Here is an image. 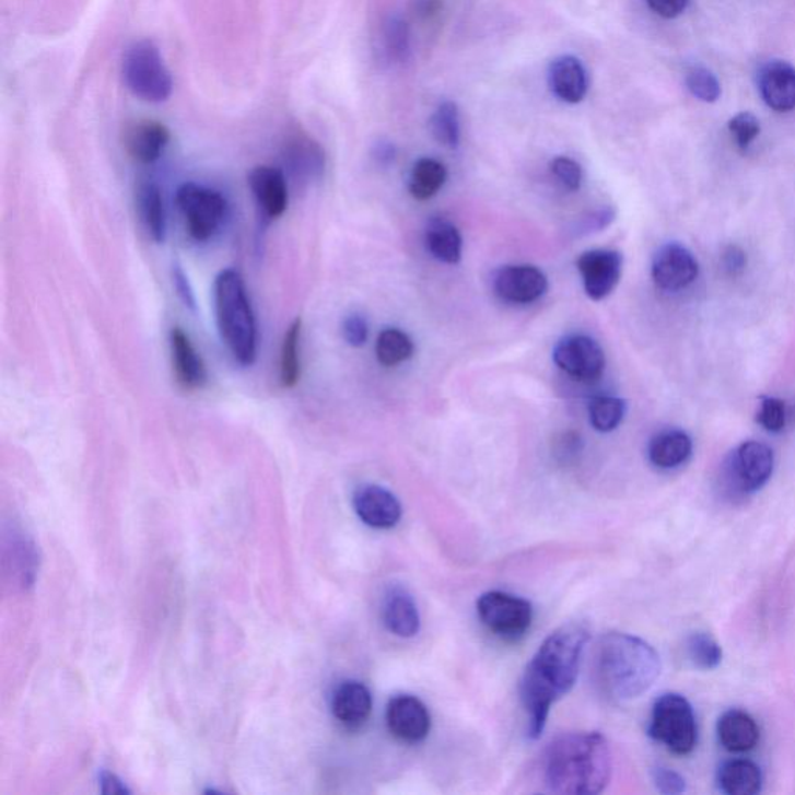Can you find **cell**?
<instances>
[{"label":"cell","mask_w":795,"mask_h":795,"mask_svg":"<svg viewBox=\"0 0 795 795\" xmlns=\"http://www.w3.org/2000/svg\"><path fill=\"white\" fill-rule=\"evenodd\" d=\"M589 639L586 624L571 621L553 631L536 651L521 682V698L528 715V737H541L550 709L575 686Z\"/></svg>","instance_id":"obj_1"},{"label":"cell","mask_w":795,"mask_h":795,"mask_svg":"<svg viewBox=\"0 0 795 795\" xmlns=\"http://www.w3.org/2000/svg\"><path fill=\"white\" fill-rule=\"evenodd\" d=\"M542 775L550 793H603L612 775V757L608 741L598 732H576L554 739L543 756Z\"/></svg>","instance_id":"obj_2"},{"label":"cell","mask_w":795,"mask_h":795,"mask_svg":"<svg viewBox=\"0 0 795 795\" xmlns=\"http://www.w3.org/2000/svg\"><path fill=\"white\" fill-rule=\"evenodd\" d=\"M660 671L657 651L635 635L609 632L595 648V680L603 693L613 701L642 697L659 679Z\"/></svg>","instance_id":"obj_3"},{"label":"cell","mask_w":795,"mask_h":795,"mask_svg":"<svg viewBox=\"0 0 795 795\" xmlns=\"http://www.w3.org/2000/svg\"><path fill=\"white\" fill-rule=\"evenodd\" d=\"M214 313L221 339L244 367L257 360V321L242 273L225 269L214 280Z\"/></svg>","instance_id":"obj_4"},{"label":"cell","mask_w":795,"mask_h":795,"mask_svg":"<svg viewBox=\"0 0 795 795\" xmlns=\"http://www.w3.org/2000/svg\"><path fill=\"white\" fill-rule=\"evenodd\" d=\"M650 737L676 756H689L698 745V724L693 708L678 693L656 699L651 712Z\"/></svg>","instance_id":"obj_5"},{"label":"cell","mask_w":795,"mask_h":795,"mask_svg":"<svg viewBox=\"0 0 795 795\" xmlns=\"http://www.w3.org/2000/svg\"><path fill=\"white\" fill-rule=\"evenodd\" d=\"M124 78L129 91L145 102H165L173 92L172 73L151 40H137L128 47L124 58Z\"/></svg>","instance_id":"obj_6"},{"label":"cell","mask_w":795,"mask_h":795,"mask_svg":"<svg viewBox=\"0 0 795 795\" xmlns=\"http://www.w3.org/2000/svg\"><path fill=\"white\" fill-rule=\"evenodd\" d=\"M176 204L185 227L198 243L209 242L223 227L229 204L220 191L204 185L187 183L176 191Z\"/></svg>","instance_id":"obj_7"},{"label":"cell","mask_w":795,"mask_h":795,"mask_svg":"<svg viewBox=\"0 0 795 795\" xmlns=\"http://www.w3.org/2000/svg\"><path fill=\"white\" fill-rule=\"evenodd\" d=\"M477 613L488 630L504 641L524 638L534 620L530 603L501 591L483 594L477 600Z\"/></svg>","instance_id":"obj_8"},{"label":"cell","mask_w":795,"mask_h":795,"mask_svg":"<svg viewBox=\"0 0 795 795\" xmlns=\"http://www.w3.org/2000/svg\"><path fill=\"white\" fill-rule=\"evenodd\" d=\"M774 453L761 442L743 443L726 464L724 479L734 494L756 493L763 488L774 472Z\"/></svg>","instance_id":"obj_9"},{"label":"cell","mask_w":795,"mask_h":795,"mask_svg":"<svg viewBox=\"0 0 795 795\" xmlns=\"http://www.w3.org/2000/svg\"><path fill=\"white\" fill-rule=\"evenodd\" d=\"M553 361L565 375L578 381H597L605 372L606 356L600 343L586 335L565 336L553 350Z\"/></svg>","instance_id":"obj_10"},{"label":"cell","mask_w":795,"mask_h":795,"mask_svg":"<svg viewBox=\"0 0 795 795\" xmlns=\"http://www.w3.org/2000/svg\"><path fill=\"white\" fill-rule=\"evenodd\" d=\"M699 276V262L690 249L679 243H668L657 250L651 265V277L662 291L687 290Z\"/></svg>","instance_id":"obj_11"},{"label":"cell","mask_w":795,"mask_h":795,"mask_svg":"<svg viewBox=\"0 0 795 795\" xmlns=\"http://www.w3.org/2000/svg\"><path fill=\"white\" fill-rule=\"evenodd\" d=\"M576 268L582 273L587 297L598 302L608 297L620 282L623 257L617 250L595 249L580 255Z\"/></svg>","instance_id":"obj_12"},{"label":"cell","mask_w":795,"mask_h":795,"mask_svg":"<svg viewBox=\"0 0 795 795\" xmlns=\"http://www.w3.org/2000/svg\"><path fill=\"white\" fill-rule=\"evenodd\" d=\"M493 284L498 297L513 305H530L549 290L546 273L531 265H513L499 269Z\"/></svg>","instance_id":"obj_13"},{"label":"cell","mask_w":795,"mask_h":795,"mask_svg":"<svg viewBox=\"0 0 795 795\" xmlns=\"http://www.w3.org/2000/svg\"><path fill=\"white\" fill-rule=\"evenodd\" d=\"M386 721L390 734L408 745L423 741L431 732V713L420 699L410 694L390 699Z\"/></svg>","instance_id":"obj_14"},{"label":"cell","mask_w":795,"mask_h":795,"mask_svg":"<svg viewBox=\"0 0 795 795\" xmlns=\"http://www.w3.org/2000/svg\"><path fill=\"white\" fill-rule=\"evenodd\" d=\"M249 188L265 220H279L287 212L290 194L282 169L268 165L257 166L250 172Z\"/></svg>","instance_id":"obj_15"},{"label":"cell","mask_w":795,"mask_h":795,"mask_svg":"<svg viewBox=\"0 0 795 795\" xmlns=\"http://www.w3.org/2000/svg\"><path fill=\"white\" fill-rule=\"evenodd\" d=\"M353 506L362 523L369 527L387 530L401 519L402 510L397 495L383 487H361L353 495Z\"/></svg>","instance_id":"obj_16"},{"label":"cell","mask_w":795,"mask_h":795,"mask_svg":"<svg viewBox=\"0 0 795 795\" xmlns=\"http://www.w3.org/2000/svg\"><path fill=\"white\" fill-rule=\"evenodd\" d=\"M173 373L176 383L187 391L201 390L207 384V369L201 354L198 353L190 336L183 328H173L169 332Z\"/></svg>","instance_id":"obj_17"},{"label":"cell","mask_w":795,"mask_h":795,"mask_svg":"<svg viewBox=\"0 0 795 795\" xmlns=\"http://www.w3.org/2000/svg\"><path fill=\"white\" fill-rule=\"evenodd\" d=\"M283 162L288 172L301 183H314L325 172V151L309 136L292 135L283 147Z\"/></svg>","instance_id":"obj_18"},{"label":"cell","mask_w":795,"mask_h":795,"mask_svg":"<svg viewBox=\"0 0 795 795\" xmlns=\"http://www.w3.org/2000/svg\"><path fill=\"white\" fill-rule=\"evenodd\" d=\"M761 97L776 113L795 109V69L782 59L769 61L758 73Z\"/></svg>","instance_id":"obj_19"},{"label":"cell","mask_w":795,"mask_h":795,"mask_svg":"<svg viewBox=\"0 0 795 795\" xmlns=\"http://www.w3.org/2000/svg\"><path fill=\"white\" fill-rule=\"evenodd\" d=\"M372 709V693L364 683L358 682V680H346L332 694V715L350 730L364 726L370 718Z\"/></svg>","instance_id":"obj_20"},{"label":"cell","mask_w":795,"mask_h":795,"mask_svg":"<svg viewBox=\"0 0 795 795\" xmlns=\"http://www.w3.org/2000/svg\"><path fill=\"white\" fill-rule=\"evenodd\" d=\"M549 84L553 94L569 105L583 102L589 91L586 69L583 62L572 55H563L550 65Z\"/></svg>","instance_id":"obj_21"},{"label":"cell","mask_w":795,"mask_h":795,"mask_svg":"<svg viewBox=\"0 0 795 795\" xmlns=\"http://www.w3.org/2000/svg\"><path fill=\"white\" fill-rule=\"evenodd\" d=\"M384 624L391 634L409 639L420 631V612L409 591L402 586H390L383 605Z\"/></svg>","instance_id":"obj_22"},{"label":"cell","mask_w":795,"mask_h":795,"mask_svg":"<svg viewBox=\"0 0 795 795\" xmlns=\"http://www.w3.org/2000/svg\"><path fill=\"white\" fill-rule=\"evenodd\" d=\"M169 131L154 120H139L125 132V148L140 164H154L168 147Z\"/></svg>","instance_id":"obj_23"},{"label":"cell","mask_w":795,"mask_h":795,"mask_svg":"<svg viewBox=\"0 0 795 795\" xmlns=\"http://www.w3.org/2000/svg\"><path fill=\"white\" fill-rule=\"evenodd\" d=\"M721 746L732 753H745L756 749L760 741V727L749 713L743 710H728L718 721Z\"/></svg>","instance_id":"obj_24"},{"label":"cell","mask_w":795,"mask_h":795,"mask_svg":"<svg viewBox=\"0 0 795 795\" xmlns=\"http://www.w3.org/2000/svg\"><path fill=\"white\" fill-rule=\"evenodd\" d=\"M693 453V442L680 429H667L651 439L648 458L659 469H675L686 464Z\"/></svg>","instance_id":"obj_25"},{"label":"cell","mask_w":795,"mask_h":795,"mask_svg":"<svg viewBox=\"0 0 795 795\" xmlns=\"http://www.w3.org/2000/svg\"><path fill=\"white\" fill-rule=\"evenodd\" d=\"M379 51L390 66H402L412 57V33L408 21L391 14L381 27Z\"/></svg>","instance_id":"obj_26"},{"label":"cell","mask_w":795,"mask_h":795,"mask_svg":"<svg viewBox=\"0 0 795 795\" xmlns=\"http://www.w3.org/2000/svg\"><path fill=\"white\" fill-rule=\"evenodd\" d=\"M424 243L429 254L436 260L446 262V265H457L461 258V249H464V239L456 225L451 221L436 218L428 224Z\"/></svg>","instance_id":"obj_27"},{"label":"cell","mask_w":795,"mask_h":795,"mask_svg":"<svg viewBox=\"0 0 795 795\" xmlns=\"http://www.w3.org/2000/svg\"><path fill=\"white\" fill-rule=\"evenodd\" d=\"M718 785L727 795H756L763 786V775L752 761L732 760L720 768Z\"/></svg>","instance_id":"obj_28"},{"label":"cell","mask_w":795,"mask_h":795,"mask_svg":"<svg viewBox=\"0 0 795 795\" xmlns=\"http://www.w3.org/2000/svg\"><path fill=\"white\" fill-rule=\"evenodd\" d=\"M137 209L140 221L154 243H164L166 235V213L161 188L153 183L142 184L137 190Z\"/></svg>","instance_id":"obj_29"},{"label":"cell","mask_w":795,"mask_h":795,"mask_svg":"<svg viewBox=\"0 0 795 795\" xmlns=\"http://www.w3.org/2000/svg\"><path fill=\"white\" fill-rule=\"evenodd\" d=\"M447 179V169L436 159L423 157L416 162L409 177V194L417 201L434 198Z\"/></svg>","instance_id":"obj_30"},{"label":"cell","mask_w":795,"mask_h":795,"mask_svg":"<svg viewBox=\"0 0 795 795\" xmlns=\"http://www.w3.org/2000/svg\"><path fill=\"white\" fill-rule=\"evenodd\" d=\"M301 339L302 319H295L284 332L282 351H280V384L283 388L297 386L301 381Z\"/></svg>","instance_id":"obj_31"},{"label":"cell","mask_w":795,"mask_h":795,"mask_svg":"<svg viewBox=\"0 0 795 795\" xmlns=\"http://www.w3.org/2000/svg\"><path fill=\"white\" fill-rule=\"evenodd\" d=\"M413 340L399 328H384L376 340V358L384 367H397L413 356Z\"/></svg>","instance_id":"obj_32"},{"label":"cell","mask_w":795,"mask_h":795,"mask_svg":"<svg viewBox=\"0 0 795 795\" xmlns=\"http://www.w3.org/2000/svg\"><path fill=\"white\" fill-rule=\"evenodd\" d=\"M432 135L440 145L456 150L460 145V113L456 103L443 102L431 118Z\"/></svg>","instance_id":"obj_33"},{"label":"cell","mask_w":795,"mask_h":795,"mask_svg":"<svg viewBox=\"0 0 795 795\" xmlns=\"http://www.w3.org/2000/svg\"><path fill=\"white\" fill-rule=\"evenodd\" d=\"M624 413H627V402L611 395L594 398L589 406L591 424L595 431L603 434L616 431L623 421Z\"/></svg>","instance_id":"obj_34"},{"label":"cell","mask_w":795,"mask_h":795,"mask_svg":"<svg viewBox=\"0 0 795 795\" xmlns=\"http://www.w3.org/2000/svg\"><path fill=\"white\" fill-rule=\"evenodd\" d=\"M687 653H689L690 660L701 669L716 668L723 660V650L718 642L705 632L690 635L687 641Z\"/></svg>","instance_id":"obj_35"},{"label":"cell","mask_w":795,"mask_h":795,"mask_svg":"<svg viewBox=\"0 0 795 795\" xmlns=\"http://www.w3.org/2000/svg\"><path fill=\"white\" fill-rule=\"evenodd\" d=\"M687 87L694 97L704 103H715L721 95L718 78L704 68L691 69L687 75Z\"/></svg>","instance_id":"obj_36"},{"label":"cell","mask_w":795,"mask_h":795,"mask_svg":"<svg viewBox=\"0 0 795 795\" xmlns=\"http://www.w3.org/2000/svg\"><path fill=\"white\" fill-rule=\"evenodd\" d=\"M757 421L761 428L767 429L772 434H779L786 428L787 410L785 401L775 397L761 398L760 409H758Z\"/></svg>","instance_id":"obj_37"},{"label":"cell","mask_w":795,"mask_h":795,"mask_svg":"<svg viewBox=\"0 0 795 795\" xmlns=\"http://www.w3.org/2000/svg\"><path fill=\"white\" fill-rule=\"evenodd\" d=\"M728 131L739 150L746 151L760 135V121L750 113H741L728 121Z\"/></svg>","instance_id":"obj_38"},{"label":"cell","mask_w":795,"mask_h":795,"mask_svg":"<svg viewBox=\"0 0 795 795\" xmlns=\"http://www.w3.org/2000/svg\"><path fill=\"white\" fill-rule=\"evenodd\" d=\"M550 169H552L554 179L565 190L576 191L582 187L583 169L578 162L573 161V159L560 155V157L553 159L552 164H550Z\"/></svg>","instance_id":"obj_39"},{"label":"cell","mask_w":795,"mask_h":795,"mask_svg":"<svg viewBox=\"0 0 795 795\" xmlns=\"http://www.w3.org/2000/svg\"><path fill=\"white\" fill-rule=\"evenodd\" d=\"M653 782L662 794H682L687 790L686 779L673 769L665 767L653 769Z\"/></svg>","instance_id":"obj_40"},{"label":"cell","mask_w":795,"mask_h":795,"mask_svg":"<svg viewBox=\"0 0 795 795\" xmlns=\"http://www.w3.org/2000/svg\"><path fill=\"white\" fill-rule=\"evenodd\" d=\"M342 335L346 342L354 349L364 347L369 339V324L361 314H351L343 320Z\"/></svg>","instance_id":"obj_41"},{"label":"cell","mask_w":795,"mask_h":795,"mask_svg":"<svg viewBox=\"0 0 795 795\" xmlns=\"http://www.w3.org/2000/svg\"><path fill=\"white\" fill-rule=\"evenodd\" d=\"M616 210L612 207H603V209L595 210L583 218L582 223L576 227L578 235H587L592 232H600L603 229L608 227L616 220Z\"/></svg>","instance_id":"obj_42"},{"label":"cell","mask_w":795,"mask_h":795,"mask_svg":"<svg viewBox=\"0 0 795 795\" xmlns=\"http://www.w3.org/2000/svg\"><path fill=\"white\" fill-rule=\"evenodd\" d=\"M721 261H723L724 271H726L728 276L737 277L739 273L745 272L747 255L741 247L732 244V246H727L726 249H724Z\"/></svg>","instance_id":"obj_43"},{"label":"cell","mask_w":795,"mask_h":795,"mask_svg":"<svg viewBox=\"0 0 795 795\" xmlns=\"http://www.w3.org/2000/svg\"><path fill=\"white\" fill-rule=\"evenodd\" d=\"M651 10L665 20H675L689 7V0H646Z\"/></svg>","instance_id":"obj_44"},{"label":"cell","mask_w":795,"mask_h":795,"mask_svg":"<svg viewBox=\"0 0 795 795\" xmlns=\"http://www.w3.org/2000/svg\"><path fill=\"white\" fill-rule=\"evenodd\" d=\"M443 0H410V11L418 20H431L442 10Z\"/></svg>","instance_id":"obj_45"},{"label":"cell","mask_w":795,"mask_h":795,"mask_svg":"<svg viewBox=\"0 0 795 795\" xmlns=\"http://www.w3.org/2000/svg\"><path fill=\"white\" fill-rule=\"evenodd\" d=\"M173 282H175L177 294H179V297L183 299L185 305H187L188 308L195 309L196 299L194 290H191L190 282H188L187 276H185L183 269L176 268L175 271H173Z\"/></svg>","instance_id":"obj_46"},{"label":"cell","mask_w":795,"mask_h":795,"mask_svg":"<svg viewBox=\"0 0 795 795\" xmlns=\"http://www.w3.org/2000/svg\"><path fill=\"white\" fill-rule=\"evenodd\" d=\"M373 159H375L378 165H390L394 164L397 159V148L394 143L387 142V140H379L375 147H373Z\"/></svg>","instance_id":"obj_47"},{"label":"cell","mask_w":795,"mask_h":795,"mask_svg":"<svg viewBox=\"0 0 795 795\" xmlns=\"http://www.w3.org/2000/svg\"><path fill=\"white\" fill-rule=\"evenodd\" d=\"M100 785H102L103 794H128L129 791L116 775L109 774V772H102L100 775Z\"/></svg>","instance_id":"obj_48"}]
</instances>
